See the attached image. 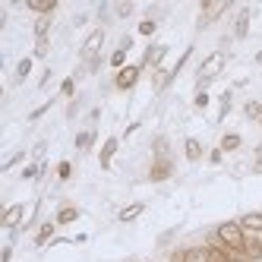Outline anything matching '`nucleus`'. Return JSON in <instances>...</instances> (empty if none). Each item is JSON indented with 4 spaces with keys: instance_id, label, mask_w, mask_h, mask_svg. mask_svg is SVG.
<instances>
[{
    "instance_id": "f257e3e1",
    "label": "nucleus",
    "mask_w": 262,
    "mask_h": 262,
    "mask_svg": "<svg viewBox=\"0 0 262 262\" xmlns=\"http://www.w3.org/2000/svg\"><path fill=\"white\" fill-rule=\"evenodd\" d=\"M224 63H228V54H224V51H212L209 54V57H205L202 63H199V73H196V92H205V85H209L215 76H218V73L224 70Z\"/></svg>"
},
{
    "instance_id": "f03ea898",
    "label": "nucleus",
    "mask_w": 262,
    "mask_h": 262,
    "mask_svg": "<svg viewBox=\"0 0 262 262\" xmlns=\"http://www.w3.org/2000/svg\"><path fill=\"white\" fill-rule=\"evenodd\" d=\"M215 237L224 243V250H231V253H243V243H247V231L240 228V221H224V224H218Z\"/></svg>"
},
{
    "instance_id": "7ed1b4c3",
    "label": "nucleus",
    "mask_w": 262,
    "mask_h": 262,
    "mask_svg": "<svg viewBox=\"0 0 262 262\" xmlns=\"http://www.w3.org/2000/svg\"><path fill=\"white\" fill-rule=\"evenodd\" d=\"M101 45H104V29H92L89 35H85V41H82V48H79V57L82 60H98V51H101Z\"/></svg>"
},
{
    "instance_id": "20e7f679",
    "label": "nucleus",
    "mask_w": 262,
    "mask_h": 262,
    "mask_svg": "<svg viewBox=\"0 0 262 262\" xmlns=\"http://www.w3.org/2000/svg\"><path fill=\"white\" fill-rule=\"evenodd\" d=\"M139 73H142V67H139V63H126V67L117 73V76H114V85H117L120 92H129V89L139 82Z\"/></svg>"
},
{
    "instance_id": "39448f33",
    "label": "nucleus",
    "mask_w": 262,
    "mask_h": 262,
    "mask_svg": "<svg viewBox=\"0 0 262 262\" xmlns=\"http://www.w3.org/2000/svg\"><path fill=\"white\" fill-rule=\"evenodd\" d=\"M23 218H26V205L23 202H13L10 209L4 212V218H0V224H4L7 231H16V228H23V224H26Z\"/></svg>"
},
{
    "instance_id": "423d86ee",
    "label": "nucleus",
    "mask_w": 262,
    "mask_h": 262,
    "mask_svg": "<svg viewBox=\"0 0 262 262\" xmlns=\"http://www.w3.org/2000/svg\"><path fill=\"white\" fill-rule=\"evenodd\" d=\"M171 174H174V161L171 158H155L152 167H148V180H152V183H161V180H167Z\"/></svg>"
},
{
    "instance_id": "0eeeda50",
    "label": "nucleus",
    "mask_w": 262,
    "mask_h": 262,
    "mask_svg": "<svg viewBox=\"0 0 262 262\" xmlns=\"http://www.w3.org/2000/svg\"><path fill=\"white\" fill-rule=\"evenodd\" d=\"M231 4L228 0H218V4H212V0H202V13H199V26H205V23H215L218 16L228 10Z\"/></svg>"
},
{
    "instance_id": "6e6552de",
    "label": "nucleus",
    "mask_w": 262,
    "mask_h": 262,
    "mask_svg": "<svg viewBox=\"0 0 262 262\" xmlns=\"http://www.w3.org/2000/svg\"><path fill=\"white\" fill-rule=\"evenodd\" d=\"M164 57H167V45H148L145 54H142V63H139V67H142V70H145V67H155V70H158Z\"/></svg>"
},
{
    "instance_id": "1a4fd4ad",
    "label": "nucleus",
    "mask_w": 262,
    "mask_h": 262,
    "mask_svg": "<svg viewBox=\"0 0 262 262\" xmlns=\"http://www.w3.org/2000/svg\"><path fill=\"white\" fill-rule=\"evenodd\" d=\"M117 145H120V139H117V136H107V139H104L101 152H98V161H101V167H104V171L111 167V158L117 155Z\"/></svg>"
},
{
    "instance_id": "9d476101",
    "label": "nucleus",
    "mask_w": 262,
    "mask_h": 262,
    "mask_svg": "<svg viewBox=\"0 0 262 262\" xmlns=\"http://www.w3.org/2000/svg\"><path fill=\"white\" fill-rule=\"evenodd\" d=\"M243 253H247L253 262L262 259V234H247V243H243Z\"/></svg>"
},
{
    "instance_id": "9b49d317",
    "label": "nucleus",
    "mask_w": 262,
    "mask_h": 262,
    "mask_svg": "<svg viewBox=\"0 0 262 262\" xmlns=\"http://www.w3.org/2000/svg\"><path fill=\"white\" fill-rule=\"evenodd\" d=\"M247 35H250V7H243L237 13V23H234V38L240 41V38H247Z\"/></svg>"
},
{
    "instance_id": "f8f14e48",
    "label": "nucleus",
    "mask_w": 262,
    "mask_h": 262,
    "mask_svg": "<svg viewBox=\"0 0 262 262\" xmlns=\"http://www.w3.org/2000/svg\"><path fill=\"white\" fill-rule=\"evenodd\" d=\"M240 228L247 234H262V212H247L240 218Z\"/></svg>"
},
{
    "instance_id": "ddd939ff",
    "label": "nucleus",
    "mask_w": 262,
    "mask_h": 262,
    "mask_svg": "<svg viewBox=\"0 0 262 262\" xmlns=\"http://www.w3.org/2000/svg\"><path fill=\"white\" fill-rule=\"evenodd\" d=\"M57 228H60L57 221H45L41 228H38V234H35V247H45V243H51L54 234H57Z\"/></svg>"
},
{
    "instance_id": "4468645a",
    "label": "nucleus",
    "mask_w": 262,
    "mask_h": 262,
    "mask_svg": "<svg viewBox=\"0 0 262 262\" xmlns=\"http://www.w3.org/2000/svg\"><path fill=\"white\" fill-rule=\"evenodd\" d=\"M26 7L32 13H38V16H51L54 10H57V0H26Z\"/></svg>"
},
{
    "instance_id": "2eb2a0df",
    "label": "nucleus",
    "mask_w": 262,
    "mask_h": 262,
    "mask_svg": "<svg viewBox=\"0 0 262 262\" xmlns=\"http://www.w3.org/2000/svg\"><path fill=\"white\" fill-rule=\"evenodd\" d=\"M183 155H186V161H193V164H196V161H202V142L190 136V139L183 142Z\"/></svg>"
},
{
    "instance_id": "dca6fc26",
    "label": "nucleus",
    "mask_w": 262,
    "mask_h": 262,
    "mask_svg": "<svg viewBox=\"0 0 262 262\" xmlns=\"http://www.w3.org/2000/svg\"><path fill=\"white\" fill-rule=\"evenodd\" d=\"M79 215H82V212L76 209V205H63V209L57 212V218H54V221H57V224H60V228H63V224H73V221H76Z\"/></svg>"
},
{
    "instance_id": "f3484780",
    "label": "nucleus",
    "mask_w": 262,
    "mask_h": 262,
    "mask_svg": "<svg viewBox=\"0 0 262 262\" xmlns=\"http://www.w3.org/2000/svg\"><path fill=\"white\" fill-rule=\"evenodd\" d=\"M183 262H209V247H186Z\"/></svg>"
},
{
    "instance_id": "a211bd4d",
    "label": "nucleus",
    "mask_w": 262,
    "mask_h": 262,
    "mask_svg": "<svg viewBox=\"0 0 262 262\" xmlns=\"http://www.w3.org/2000/svg\"><path fill=\"white\" fill-rule=\"evenodd\" d=\"M142 212H145V202H133V205H126V209H120L117 218H120V221H133V218H139Z\"/></svg>"
},
{
    "instance_id": "6ab92c4d",
    "label": "nucleus",
    "mask_w": 262,
    "mask_h": 262,
    "mask_svg": "<svg viewBox=\"0 0 262 262\" xmlns=\"http://www.w3.org/2000/svg\"><path fill=\"white\" fill-rule=\"evenodd\" d=\"M240 145H243L240 133H224V136H221V152H237Z\"/></svg>"
},
{
    "instance_id": "aec40b11",
    "label": "nucleus",
    "mask_w": 262,
    "mask_h": 262,
    "mask_svg": "<svg viewBox=\"0 0 262 262\" xmlns=\"http://www.w3.org/2000/svg\"><path fill=\"white\" fill-rule=\"evenodd\" d=\"M126 51H129V48H123V45H117V51H114V54H111V60H107V63H111V67H114L117 73H120V70L126 67Z\"/></svg>"
},
{
    "instance_id": "412c9836",
    "label": "nucleus",
    "mask_w": 262,
    "mask_h": 262,
    "mask_svg": "<svg viewBox=\"0 0 262 262\" xmlns=\"http://www.w3.org/2000/svg\"><path fill=\"white\" fill-rule=\"evenodd\" d=\"M92 145H95V129H85V133L76 136V148H79V152H89Z\"/></svg>"
},
{
    "instance_id": "4be33fe9",
    "label": "nucleus",
    "mask_w": 262,
    "mask_h": 262,
    "mask_svg": "<svg viewBox=\"0 0 262 262\" xmlns=\"http://www.w3.org/2000/svg\"><path fill=\"white\" fill-rule=\"evenodd\" d=\"M48 32H51V16H38V23H35V38L45 41Z\"/></svg>"
},
{
    "instance_id": "5701e85b",
    "label": "nucleus",
    "mask_w": 262,
    "mask_h": 262,
    "mask_svg": "<svg viewBox=\"0 0 262 262\" xmlns=\"http://www.w3.org/2000/svg\"><path fill=\"white\" fill-rule=\"evenodd\" d=\"M32 73V57H23L16 63V82H26V76Z\"/></svg>"
},
{
    "instance_id": "b1692460",
    "label": "nucleus",
    "mask_w": 262,
    "mask_h": 262,
    "mask_svg": "<svg viewBox=\"0 0 262 262\" xmlns=\"http://www.w3.org/2000/svg\"><path fill=\"white\" fill-rule=\"evenodd\" d=\"M243 114H247L250 120H259V117H262V101H247V107H243Z\"/></svg>"
},
{
    "instance_id": "393cba45",
    "label": "nucleus",
    "mask_w": 262,
    "mask_h": 262,
    "mask_svg": "<svg viewBox=\"0 0 262 262\" xmlns=\"http://www.w3.org/2000/svg\"><path fill=\"white\" fill-rule=\"evenodd\" d=\"M60 95H63V98H73V95H76V79H73V76H67V79L60 82Z\"/></svg>"
},
{
    "instance_id": "a878e982",
    "label": "nucleus",
    "mask_w": 262,
    "mask_h": 262,
    "mask_svg": "<svg viewBox=\"0 0 262 262\" xmlns=\"http://www.w3.org/2000/svg\"><path fill=\"white\" fill-rule=\"evenodd\" d=\"M155 29H158L155 19H142V23H139V35H145V38H148V35H155Z\"/></svg>"
},
{
    "instance_id": "bb28decb",
    "label": "nucleus",
    "mask_w": 262,
    "mask_h": 262,
    "mask_svg": "<svg viewBox=\"0 0 262 262\" xmlns=\"http://www.w3.org/2000/svg\"><path fill=\"white\" fill-rule=\"evenodd\" d=\"M228 111H231V92H224V95H221V111H218V120L228 117Z\"/></svg>"
},
{
    "instance_id": "cd10ccee",
    "label": "nucleus",
    "mask_w": 262,
    "mask_h": 262,
    "mask_svg": "<svg viewBox=\"0 0 262 262\" xmlns=\"http://www.w3.org/2000/svg\"><path fill=\"white\" fill-rule=\"evenodd\" d=\"M70 174H73V164L70 161H60L57 164V180H70Z\"/></svg>"
},
{
    "instance_id": "c85d7f7f",
    "label": "nucleus",
    "mask_w": 262,
    "mask_h": 262,
    "mask_svg": "<svg viewBox=\"0 0 262 262\" xmlns=\"http://www.w3.org/2000/svg\"><path fill=\"white\" fill-rule=\"evenodd\" d=\"M155 158H167V139H155Z\"/></svg>"
},
{
    "instance_id": "c756f323",
    "label": "nucleus",
    "mask_w": 262,
    "mask_h": 262,
    "mask_svg": "<svg viewBox=\"0 0 262 262\" xmlns=\"http://www.w3.org/2000/svg\"><path fill=\"white\" fill-rule=\"evenodd\" d=\"M51 104H54V101H45L41 107H35V111H32V114H29V120H38V117H45V114H48V111H51Z\"/></svg>"
},
{
    "instance_id": "7c9ffc66",
    "label": "nucleus",
    "mask_w": 262,
    "mask_h": 262,
    "mask_svg": "<svg viewBox=\"0 0 262 262\" xmlns=\"http://www.w3.org/2000/svg\"><path fill=\"white\" fill-rule=\"evenodd\" d=\"M193 107H196V111H205V107H209V95H205V92H196Z\"/></svg>"
},
{
    "instance_id": "2f4dec72",
    "label": "nucleus",
    "mask_w": 262,
    "mask_h": 262,
    "mask_svg": "<svg viewBox=\"0 0 262 262\" xmlns=\"http://www.w3.org/2000/svg\"><path fill=\"white\" fill-rule=\"evenodd\" d=\"M38 171H41L38 164H29L26 171H23V180H35V177H38Z\"/></svg>"
},
{
    "instance_id": "473e14b6",
    "label": "nucleus",
    "mask_w": 262,
    "mask_h": 262,
    "mask_svg": "<svg viewBox=\"0 0 262 262\" xmlns=\"http://www.w3.org/2000/svg\"><path fill=\"white\" fill-rule=\"evenodd\" d=\"M48 51H51V45H48V38H45V41L35 45V57H48Z\"/></svg>"
},
{
    "instance_id": "72a5a7b5",
    "label": "nucleus",
    "mask_w": 262,
    "mask_h": 262,
    "mask_svg": "<svg viewBox=\"0 0 262 262\" xmlns=\"http://www.w3.org/2000/svg\"><path fill=\"white\" fill-rule=\"evenodd\" d=\"M209 161H212V164H221V161H224V152H221V145L209 152Z\"/></svg>"
},
{
    "instance_id": "f704fd0d",
    "label": "nucleus",
    "mask_w": 262,
    "mask_h": 262,
    "mask_svg": "<svg viewBox=\"0 0 262 262\" xmlns=\"http://www.w3.org/2000/svg\"><path fill=\"white\" fill-rule=\"evenodd\" d=\"M23 158H26V152H16V155H13V158H10V161L4 164V171H10V167H13V164H19Z\"/></svg>"
},
{
    "instance_id": "c9c22d12",
    "label": "nucleus",
    "mask_w": 262,
    "mask_h": 262,
    "mask_svg": "<svg viewBox=\"0 0 262 262\" xmlns=\"http://www.w3.org/2000/svg\"><path fill=\"white\" fill-rule=\"evenodd\" d=\"M136 7L133 4H117V16H129V13H133Z\"/></svg>"
},
{
    "instance_id": "e433bc0d",
    "label": "nucleus",
    "mask_w": 262,
    "mask_h": 262,
    "mask_svg": "<svg viewBox=\"0 0 262 262\" xmlns=\"http://www.w3.org/2000/svg\"><path fill=\"white\" fill-rule=\"evenodd\" d=\"M231 262H253L247 253H231Z\"/></svg>"
},
{
    "instance_id": "4c0bfd02",
    "label": "nucleus",
    "mask_w": 262,
    "mask_h": 262,
    "mask_svg": "<svg viewBox=\"0 0 262 262\" xmlns=\"http://www.w3.org/2000/svg\"><path fill=\"white\" fill-rule=\"evenodd\" d=\"M13 259V247H4V256H0V262H10Z\"/></svg>"
},
{
    "instance_id": "58836bf2",
    "label": "nucleus",
    "mask_w": 262,
    "mask_h": 262,
    "mask_svg": "<svg viewBox=\"0 0 262 262\" xmlns=\"http://www.w3.org/2000/svg\"><path fill=\"white\" fill-rule=\"evenodd\" d=\"M183 253H186V250H174V253H171V262H183Z\"/></svg>"
},
{
    "instance_id": "ea45409f",
    "label": "nucleus",
    "mask_w": 262,
    "mask_h": 262,
    "mask_svg": "<svg viewBox=\"0 0 262 262\" xmlns=\"http://www.w3.org/2000/svg\"><path fill=\"white\" fill-rule=\"evenodd\" d=\"M259 126H262V117H259Z\"/></svg>"
}]
</instances>
